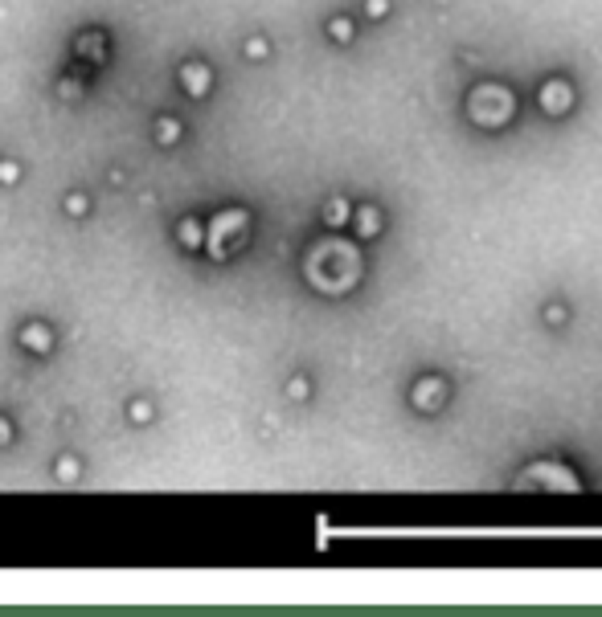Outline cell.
I'll return each mask as SVG.
<instances>
[{
	"label": "cell",
	"instance_id": "1",
	"mask_svg": "<svg viewBox=\"0 0 602 617\" xmlns=\"http://www.w3.org/2000/svg\"><path fill=\"white\" fill-rule=\"evenodd\" d=\"M25 344H29V348H50V335H41V327H29Z\"/></svg>",
	"mask_w": 602,
	"mask_h": 617
}]
</instances>
